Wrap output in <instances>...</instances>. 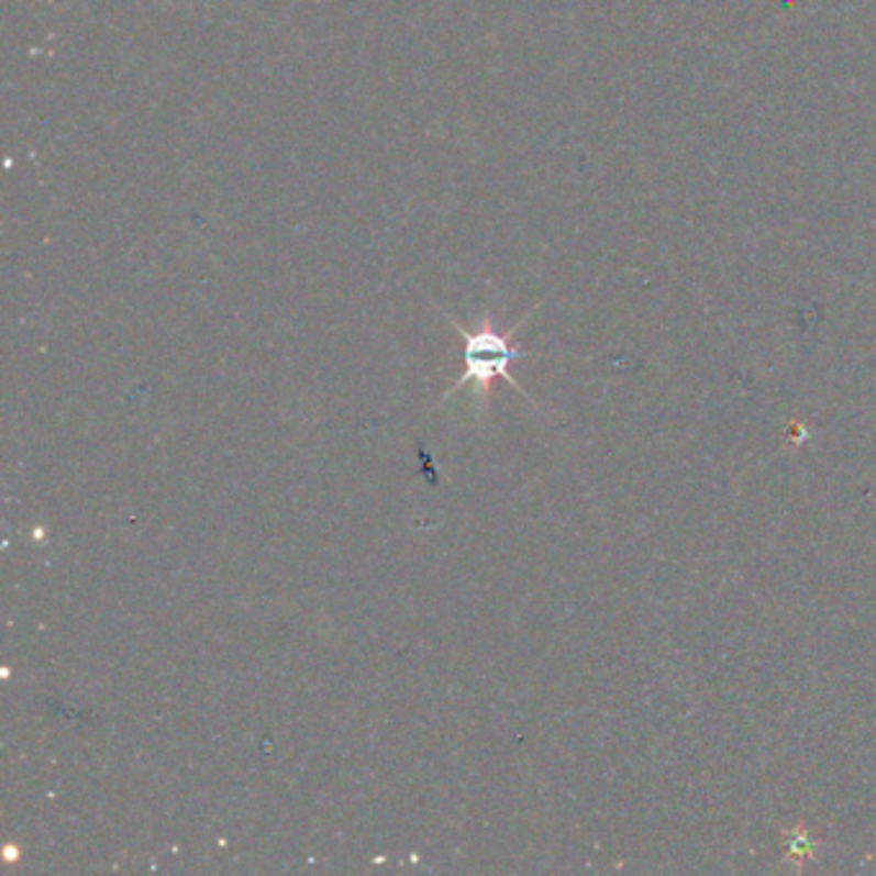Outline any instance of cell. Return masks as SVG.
I'll return each instance as SVG.
<instances>
[{
	"instance_id": "6da1fadb",
	"label": "cell",
	"mask_w": 876,
	"mask_h": 876,
	"mask_svg": "<svg viewBox=\"0 0 876 876\" xmlns=\"http://www.w3.org/2000/svg\"><path fill=\"white\" fill-rule=\"evenodd\" d=\"M443 314L447 317V322H451L455 330L461 332V337L466 340V373H463V376L458 378V384L447 391V396L461 391V388L468 386L470 380H474L478 391H481V396H486L489 393V386L494 378H504L509 386L517 388L520 393H524L522 386L517 384V380L512 378V373H509V365H512L517 357L524 355V350L514 345V334L524 322H528L530 314L524 317L522 322L514 326V330H509L504 334L494 330L489 317L484 319V324L478 326L476 332H470L458 322V319H453L451 314H447V311H443Z\"/></svg>"
}]
</instances>
